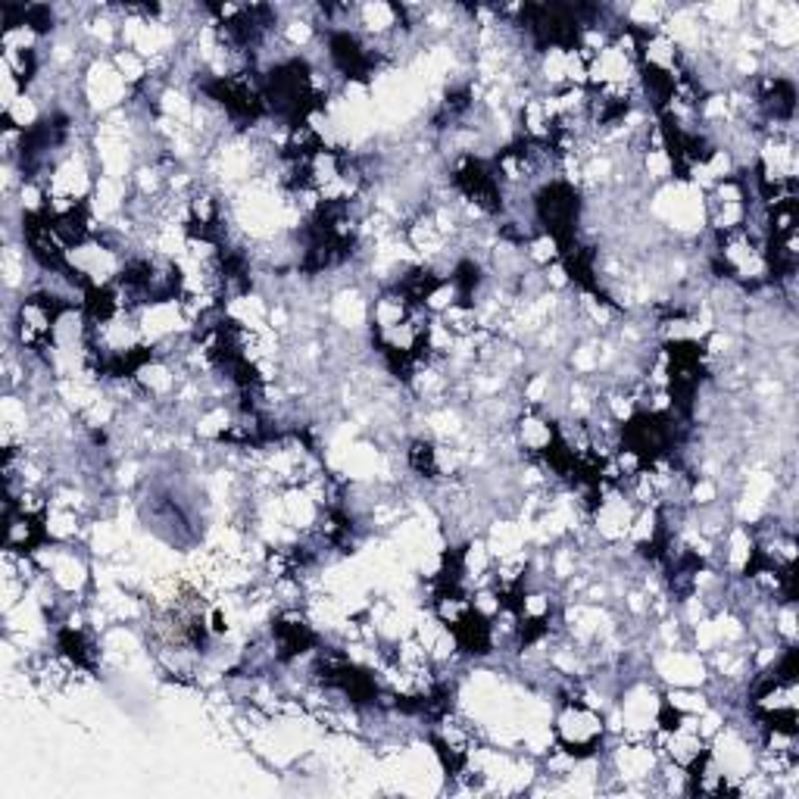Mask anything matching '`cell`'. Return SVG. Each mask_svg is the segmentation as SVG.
Wrapping results in <instances>:
<instances>
[{
	"label": "cell",
	"instance_id": "obj_7",
	"mask_svg": "<svg viewBox=\"0 0 799 799\" xmlns=\"http://www.w3.org/2000/svg\"><path fill=\"white\" fill-rule=\"evenodd\" d=\"M441 319L447 328H450V334L453 338H472L475 331H481V316H478V306L475 303H453L447 313H441L437 316Z\"/></svg>",
	"mask_w": 799,
	"mask_h": 799
},
{
	"label": "cell",
	"instance_id": "obj_2",
	"mask_svg": "<svg viewBox=\"0 0 799 799\" xmlns=\"http://www.w3.org/2000/svg\"><path fill=\"white\" fill-rule=\"evenodd\" d=\"M647 668L662 687H706L709 681L706 656L693 647H656L647 656Z\"/></svg>",
	"mask_w": 799,
	"mask_h": 799
},
{
	"label": "cell",
	"instance_id": "obj_3",
	"mask_svg": "<svg viewBox=\"0 0 799 799\" xmlns=\"http://www.w3.org/2000/svg\"><path fill=\"white\" fill-rule=\"evenodd\" d=\"M512 434H515V444H519V453L528 459L550 456L559 441L556 419H550L547 412H540V409H522L512 422Z\"/></svg>",
	"mask_w": 799,
	"mask_h": 799
},
{
	"label": "cell",
	"instance_id": "obj_1",
	"mask_svg": "<svg viewBox=\"0 0 799 799\" xmlns=\"http://www.w3.org/2000/svg\"><path fill=\"white\" fill-rule=\"evenodd\" d=\"M550 728H553L556 746H562L565 753H572L578 759L603 753V746L609 740L603 712L600 709H590V706H584L578 700L553 703Z\"/></svg>",
	"mask_w": 799,
	"mask_h": 799
},
{
	"label": "cell",
	"instance_id": "obj_6",
	"mask_svg": "<svg viewBox=\"0 0 799 799\" xmlns=\"http://www.w3.org/2000/svg\"><path fill=\"white\" fill-rule=\"evenodd\" d=\"M110 63L116 66V72L122 75L125 85L132 91L141 88L150 79V63L141 54H135V50H128V47H116L110 54Z\"/></svg>",
	"mask_w": 799,
	"mask_h": 799
},
{
	"label": "cell",
	"instance_id": "obj_5",
	"mask_svg": "<svg viewBox=\"0 0 799 799\" xmlns=\"http://www.w3.org/2000/svg\"><path fill=\"white\" fill-rule=\"evenodd\" d=\"M522 253H525V263L540 272V269H547V266L562 260V241L553 238L550 231H537L534 238H528L522 244Z\"/></svg>",
	"mask_w": 799,
	"mask_h": 799
},
{
	"label": "cell",
	"instance_id": "obj_4",
	"mask_svg": "<svg viewBox=\"0 0 799 799\" xmlns=\"http://www.w3.org/2000/svg\"><path fill=\"white\" fill-rule=\"evenodd\" d=\"M668 4H656V0H637V4H625V29L634 35H653L662 32V22L668 16Z\"/></svg>",
	"mask_w": 799,
	"mask_h": 799
}]
</instances>
